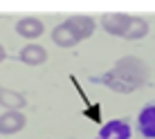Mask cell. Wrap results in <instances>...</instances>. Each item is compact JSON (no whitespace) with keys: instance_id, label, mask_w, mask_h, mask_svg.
<instances>
[{"instance_id":"cell-1","label":"cell","mask_w":155,"mask_h":139,"mask_svg":"<svg viewBox=\"0 0 155 139\" xmlns=\"http://www.w3.org/2000/svg\"><path fill=\"white\" fill-rule=\"evenodd\" d=\"M148 74H151V70H148V65L142 58L124 56V58H119V61L115 63V67L110 70V72H106L104 76H99L97 81L108 85L110 90H115V92H119V94H130V92H135L140 85H144L148 81Z\"/></svg>"},{"instance_id":"cell-2","label":"cell","mask_w":155,"mask_h":139,"mask_svg":"<svg viewBox=\"0 0 155 139\" xmlns=\"http://www.w3.org/2000/svg\"><path fill=\"white\" fill-rule=\"evenodd\" d=\"M94 139H130V124L126 119H113L106 126H101Z\"/></svg>"},{"instance_id":"cell-3","label":"cell","mask_w":155,"mask_h":139,"mask_svg":"<svg viewBox=\"0 0 155 139\" xmlns=\"http://www.w3.org/2000/svg\"><path fill=\"white\" fill-rule=\"evenodd\" d=\"M25 124L27 119L20 110H7L5 115H0V135H16L25 128Z\"/></svg>"},{"instance_id":"cell-4","label":"cell","mask_w":155,"mask_h":139,"mask_svg":"<svg viewBox=\"0 0 155 139\" xmlns=\"http://www.w3.org/2000/svg\"><path fill=\"white\" fill-rule=\"evenodd\" d=\"M101 25H104L106 34L121 36V38H124L128 25H130V16H126V14H106V16H101Z\"/></svg>"},{"instance_id":"cell-5","label":"cell","mask_w":155,"mask_h":139,"mask_svg":"<svg viewBox=\"0 0 155 139\" xmlns=\"http://www.w3.org/2000/svg\"><path fill=\"white\" fill-rule=\"evenodd\" d=\"M137 128L146 139H155V101L144 105L137 117Z\"/></svg>"},{"instance_id":"cell-6","label":"cell","mask_w":155,"mask_h":139,"mask_svg":"<svg viewBox=\"0 0 155 139\" xmlns=\"http://www.w3.org/2000/svg\"><path fill=\"white\" fill-rule=\"evenodd\" d=\"M65 23L70 25V29L77 34L79 40H85V38H90V36L94 34V20L90 18V16H72Z\"/></svg>"},{"instance_id":"cell-7","label":"cell","mask_w":155,"mask_h":139,"mask_svg":"<svg viewBox=\"0 0 155 139\" xmlns=\"http://www.w3.org/2000/svg\"><path fill=\"white\" fill-rule=\"evenodd\" d=\"M20 61H23L25 65H43V63L47 61V52L38 43H29V45H25L23 50H20Z\"/></svg>"},{"instance_id":"cell-8","label":"cell","mask_w":155,"mask_h":139,"mask_svg":"<svg viewBox=\"0 0 155 139\" xmlns=\"http://www.w3.org/2000/svg\"><path fill=\"white\" fill-rule=\"evenodd\" d=\"M16 31H18V36H23V38H38V36L45 31V27H43V23L38 18H31V16H27V18L18 20V25H16Z\"/></svg>"},{"instance_id":"cell-9","label":"cell","mask_w":155,"mask_h":139,"mask_svg":"<svg viewBox=\"0 0 155 139\" xmlns=\"http://www.w3.org/2000/svg\"><path fill=\"white\" fill-rule=\"evenodd\" d=\"M52 40H54L58 47H74L79 43L77 34L70 29L68 23H61L58 27H54V31H52Z\"/></svg>"},{"instance_id":"cell-10","label":"cell","mask_w":155,"mask_h":139,"mask_svg":"<svg viewBox=\"0 0 155 139\" xmlns=\"http://www.w3.org/2000/svg\"><path fill=\"white\" fill-rule=\"evenodd\" d=\"M146 34H148V23L144 18H140V16H130V25H128L124 38L126 40H140Z\"/></svg>"},{"instance_id":"cell-11","label":"cell","mask_w":155,"mask_h":139,"mask_svg":"<svg viewBox=\"0 0 155 139\" xmlns=\"http://www.w3.org/2000/svg\"><path fill=\"white\" fill-rule=\"evenodd\" d=\"M0 103L5 105L7 110H20V108H25V97L20 92H14V90H7V88H2L0 90Z\"/></svg>"},{"instance_id":"cell-12","label":"cell","mask_w":155,"mask_h":139,"mask_svg":"<svg viewBox=\"0 0 155 139\" xmlns=\"http://www.w3.org/2000/svg\"><path fill=\"white\" fill-rule=\"evenodd\" d=\"M5 58H7V52H5V47H2V45H0V63H2V61H5Z\"/></svg>"}]
</instances>
